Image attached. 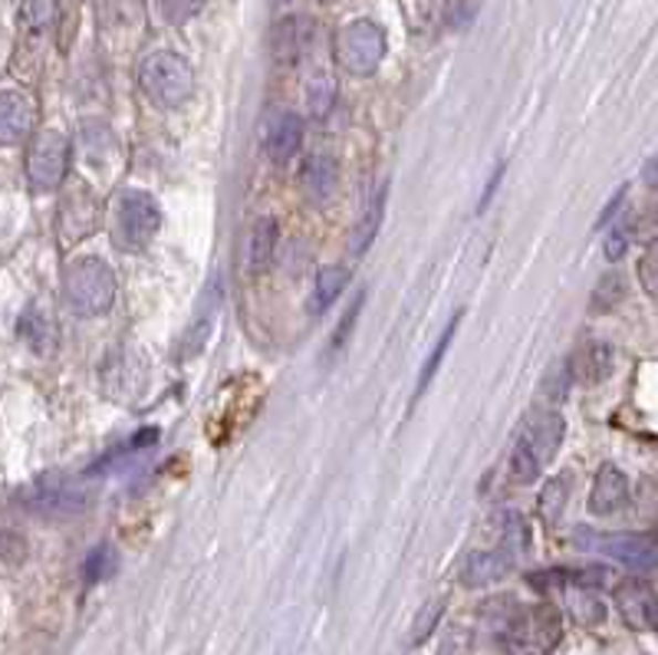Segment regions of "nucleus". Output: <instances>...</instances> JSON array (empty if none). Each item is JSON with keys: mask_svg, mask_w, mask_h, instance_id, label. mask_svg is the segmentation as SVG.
Returning a JSON list of instances; mask_svg holds the SVG:
<instances>
[{"mask_svg": "<svg viewBox=\"0 0 658 655\" xmlns=\"http://www.w3.org/2000/svg\"><path fill=\"white\" fill-rule=\"evenodd\" d=\"M63 297L73 313L100 316L116 300V273L103 258H76L63 267Z\"/></svg>", "mask_w": 658, "mask_h": 655, "instance_id": "nucleus-1", "label": "nucleus"}, {"mask_svg": "<svg viewBox=\"0 0 658 655\" xmlns=\"http://www.w3.org/2000/svg\"><path fill=\"white\" fill-rule=\"evenodd\" d=\"M138 86L155 106L178 110L195 93V70L185 56L171 50H155L138 63Z\"/></svg>", "mask_w": 658, "mask_h": 655, "instance_id": "nucleus-2", "label": "nucleus"}, {"mask_svg": "<svg viewBox=\"0 0 658 655\" xmlns=\"http://www.w3.org/2000/svg\"><path fill=\"white\" fill-rule=\"evenodd\" d=\"M498 640L508 655H553L563 640V620L550 603L521 606Z\"/></svg>", "mask_w": 658, "mask_h": 655, "instance_id": "nucleus-3", "label": "nucleus"}, {"mask_svg": "<svg viewBox=\"0 0 658 655\" xmlns=\"http://www.w3.org/2000/svg\"><path fill=\"white\" fill-rule=\"evenodd\" d=\"M161 228V208L155 205L152 195L126 188L119 191L113 205V221H109V238L119 251H142Z\"/></svg>", "mask_w": 658, "mask_h": 655, "instance_id": "nucleus-4", "label": "nucleus"}, {"mask_svg": "<svg viewBox=\"0 0 658 655\" xmlns=\"http://www.w3.org/2000/svg\"><path fill=\"white\" fill-rule=\"evenodd\" d=\"M20 508L40 514V518H76L90 508V491L80 481H70L63 475H43L36 481H30L27 488L17 491Z\"/></svg>", "mask_w": 658, "mask_h": 655, "instance_id": "nucleus-5", "label": "nucleus"}, {"mask_svg": "<svg viewBox=\"0 0 658 655\" xmlns=\"http://www.w3.org/2000/svg\"><path fill=\"white\" fill-rule=\"evenodd\" d=\"M386 30L373 20H353L336 33V63L349 76H373L386 60Z\"/></svg>", "mask_w": 658, "mask_h": 655, "instance_id": "nucleus-6", "label": "nucleus"}, {"mask_svg": "<svg viewBox=\"0 0 658 655\" xmlns=\"http://www.w3.org/2000/svg\"><path fill=\"white\" fill-rule=\"evenodd\" d=\"M103 225V201L100 195L83 181H70L60 195V205H56V235H60V245H80L86 241L90 235H96Z\"/></svg>", "mask_w": 658, "mask_h": 655, "instance_id": "nucleus-7", "label": "nucleus"}, {"mask_svg": "<svg viewBox=\"0 0 658 655\" xmlns=\"http://www.w3.org/2000/svg\"><path fill=\"white\" fill-rule=\"evenodd\" d=\"M73 145L63 132L46 129L30 138L27 148V181L33 191H53L66 181Z\"/></svg>", "mask_w": 658, "mask_h": 655, "instance_id": "nucleus-8", "label": "nucleus"}, {"mask_svg": "<svg viewBox=\"0 0 658 655\" xmlns=\"http://www.w3.org/2000/svg\"><path fill=\"white\" fill-rule=\"evenodd\" d=\"M579 543L586 547H596L609 557H616L619 563H626L629 570H639V573H652L658 570V547L649 543L646 537H579Z\"/></svg>", "mask_w": 658, "mask_h": 655, "instance_id": "nucleus-9", "label": "nucleus"}, {"mask_svg": "<svg viewBox=\"0 0 658 655\" xmlns=\"http://www.w3.org/2000/svg\"><path fill=\"white\" fill-rule=\"evenodd\" d=\"M303 145V119L296 113H270L263 123V152L270 162H290Z\"/></svg>", "mask_w": 658, "mask_h": 655, "instance_id": "nucleus-10", "label": "nucleus"}, {"mask_svg": "<svg viewBox=\"0 0 658 655\" xmlns=\"http://www.w3.org/2000/svg\"><path fill=\"white\" fill-rule=\"evenodd\" d=\"M96 17L106 40H126L145 30V0H96Z\"/></svg>", "mask_w": 658, "mask_h": 655, "instance_id": "nucleus-11", "label": "nucleus"}, {"mask_svg": "<svg viewBox=\"0 0 658 655\" xmlns=\"http://www.w3.org/2000/svg\"><path fill=\"white\" fill-rule=\"evenodd\" d=\"M33 132H36V103L20 90H7L0 96V138H3V145H17V142L30 138Z\"/></svg>", "mask_w": 658, "mask_h": 655, "instance_id": "nucleus-12", "label": "nucleus"}, {"mask_svg": "<svg viewBox=\"0 0 658 655\" xmlns=\"http://www.w3.org/2000/svg\"><path fill=\"white\" fill-rule=\"evenodd\" d=\"M511 566H514V557L508 550H474L464 557L458 576L468 590H481V586L504 580L511 573Z\"/></svg>", "mask_w": 658, "mask_h": 655, "instance_id": "nucleus-13", "label": "nucleus"}, {"mask_svg": "<svg viewBox=\"0 0 658 655\" xmlns=\"http://www.w3.org/2000/svg\"><path fill=\"white\" fill-rule=\"evenodd\" d=\"M340 185V162L333 155H310L300 165V188L313 205H326Z\"/></svg>", "mask_w": 658, "mask_h": 655, "instance_id": "nucleus-14", "label": "nucleus"}, {"mask_svg": "<svg viewBox=\"0 0 658 655\" xmlns=\"http://www.w3.org/2000/svg\"><path fill=\"white\" fill-rule=\"evenodd\" d=\"M563 435H566V422H563V415L560 412H553V408H540V412H530V418H526V428H524V438L530 441V448L536 451V458L546 465L556 451H560V445H563Z\"/></svg>", "mask_w": 658, "mask_h": 655, "instance_id": "nucleus-15", "label": "nucleus"}, {"mask_svg": "<svg viewBox=\"0 0 658 655\" xmlns=\"http://www.w3.org/2000/svg\"><path fill=\"white\" fill-rule=\"evenodd\" d=\"M626 501H629V478L616 465H603L589 491V511L606 518L616 514Z\"/></svg>", "mask_w": 658, "mask_h": 655, "instance_id": "nucleus-16", "label": "nucleus"}, {"mask_svg": "<svg viewBox=\"0 0 658 655\" xmlns=\"http://www.w3.org/2000/svg\"><path fill=\"white\" fill-rule=\"evenodd\" d=\"M616 606L633 630H652V610H656V593L643 580H626L616 586Z\"/></svg>", "mask_w": 658, "mask_h": 655, "instance_id": "nucleus-17", "label": "nucleus"}, {"mask_svg": "<svg viewBox=\"0 0 658 655\" xmlns=\"http://www.w3.org/2000/svg\"><path fill=\"white\" fill-rule=\"evenodd\" d=\"M20 340L33 350V353H40V356H50L53 350H56V343H60V333H56V320H53V313L46 310V306H40V303H33L23 316H20Z\"/></svg>", "mask_w": 658, "mask_h": 655, "instance_id": "nucleus-18", "label": "nucleus"}, {"mask_svg": "<svg viewBox=\"0 0 658 655\" xmlns=\"http://www.w3.org/2000/svg\"><path fill=\"white\" fill-rule=\"evenodd\" d=\"M570 363H573V376L579 383L596 386V383L609 380V373H613V346L603 340H589L579 346V353Z\"/></svg>", "mask_w": 658, "mask_h": 655, "instance_id": "nucleus-19", "label": "nucleus"}, {"mask_svg": "<svg viewBox=\"0 0 658 655\" xmlns=\"http://www.w3.org/2000/svg\"><path fill=\"white\" fill-rule=\"evenodd\" d=\"M306 43H310V23L303 17H290L273 27L270 50H273L276 63H296L306 53Z\"/></svg>", "mask_w": 658, "mask_h": 655, "instance_id": "nucleus-20", "label": "nucleus"}, {"mask_svg": "<svg viewBox=\"0 0 658 655\" xmlns=\"http://www.w3.org/2000/svg\"><path fill=\"white\" fill-rule=\"evenodd\" d=\"M276 221L273 218H258L244 238V267L248 273H261L267 270V263L273 261V251H276Z\"/></svg>", "mask_w": 658, "mask_h": 655, "instance_id": "nucleus-21", "label": "nucleus"}, {"mask_svg": "<svg viewBox=\"0 0 658 655\" xmlns=\"http://www.w3.org/2000/svg\"><path fill=\"white\" fill-rule=\"evenodd\" d=\"M386 198H389V185H379L373 191V198L366 201V208L353 228V254H366L373 248V241L383 228V218H386Z\"/></svg>", "mask_w": 658, "mask_h": 655, "instance_id": "nucleus-22", "label": "nucleus"}, {"mask_svg": "<svg viewBox=\"0 0 658 655\" xmlns=\"http://www.w3.org/2000/svg\"><path fill=\"white\" fill-rule=\"evenodd\" d=\"M349 283V270L340 263H326L316 270V287H313V300H310V313H323Z\"/></svg>", "mask_w": 658, "mask_h": 655, "instance_id": "nucleus-23", "label": "nucleus"}, {"mask_svg": "<svg viewBox=\"0 0 658 655\" xmlns=\"http://www.w3.org/2000/svg\"><path fill=\"white\" fill-rule=\"evenodd\" d=\"M80 148H83L86 165H103L106 155H116L119 152L116 138H113V129L103 126V123H86L80 129Z\"/></svg>", "mask_w": 658, "mask_h": 655, "instance_id": "nucleus-24", "label": "nucleus"}, {"mask_svg": "<svg viewBox=\"0 0 658 655\" xmlns=\"http://www.w3.org/2000/svg\"><path fill=\"white\" fill-rule=\"evenodd\" d=\"M566 501H570V475H556L543 485L540 491V514L546 524H560L563 511H566Z\"/></svg>", "mask_w": 658, "mask_h": 655, "instance_id": "nucleus-25", "label": "nucleus"}, {"mask_svg": "<svg viewBox=\"0 0 658 655\" xmlns=\"http://www.w3.org/2000/svg\"><path fill=\"white\" fill-rule=\"evenodd\" d=\"M306 106L316 119H326L336 106V80L330 73H320L306 83Z\"/></svg>", "mask_w": 658, "mask_h": 655, "instance_id": "nucleus-26", "label": "nucleus"}, {"mask_svg": "<svg viewBox=\"0 0 658 655\" xmlns=\"http://www.w3.org/2000/svg\"><path fill=\"white\" fill-rule=\"evenodd\" d=\"M570 613L579 626H599L606 623V603L593 590H576L570 596Z\"/></svg>", "mask_w": 658, "mask_h": 655, "instance_id": "nucleus-27", "label": "nucleus"}, {"mask_svg": "<svg viewBox=\"0 0 658 655\" xmlns=\"http://www.w3.org/2000/svg\"><path fill=\"white\" fill-rule=\"evenodd\" d=\"M20 17H23L27 30L46 33L56 23V17H60V0H23L20 3Z\"/></svg>", "mask_w": 658, "mask_h": 655, "instance_id": "nucleus-28", "label": "nucleus"}, {"mask_svg": "<svg viewBox=\"0 0 658 655\" xmlns=\"http://www.w3.org/2000/svg\"><path fill=\"white\" fill-rule=\"evenodd\" d=\"M540 468H543V461L536 458V451L530 448V441L521 435V441L514 445V455H511V478L518 485H533L540 478Z\"/></svg>", "mask_w": 658, "mask_h": 655, "instance_id": "nucleus-29", "label": "nucleus"}, {"mask_svg": "<svg viewBox=\"0 0 658 655\" xmlns=\"http://www.w3.org/2000/svg\"><path fill=\"white\" fill-rule=\"evenodd\" d=\"M116 570H119V553H116V547H109V543L96 547V550L86 557V566H83V573H86L90 583H106L109 576H116Z\"/></svg>", "mask_w": 658, "mask_h": 655, "instance_id": "nucleus-30", "label": "nucleus"}, {"mask_svg": "<svg viewBox=\"0 0 658 655\" xmlns=\"http://www.w3.org/2000/svg\"><path fill=\"white\" fill-rule=\"evenodd\" d=\"M626 297V283H623V277L619 273H606L599 283H596V290H593V303H589V310L593 313H606V310H613L619 300Z\"/></svg>", "mask_w": 658, "mask_h": 655, "instance_id": "nucleus-31", "label": "nucleus"}, {"mask_svg": "<svg viewBox=\"0 0 658 655\" xmlns=\"http://www.w3.org/2000/svg\"><path fill=\"white\" fill-rule=\"evenodd\" d=\"M501 540H504V550L511 557L530 550V527H526L524 514H518V511H508L504 514V533H501Z\"/></svg>", "mask_w": 658, "mask_h": 655, "instance_id": "nucleus-32", "label": "nucleus"}, {"mask_svg": "<svg viewBox=\"0 0 658 655\" xmlns=\"http://www.w3.org/2000/svg\"><path fill=\"white\" fill-rule=\"evenodd\" d=\"M458 320L461 316H455L451 323H448V330H445V336L438 340V346H435V353L428 356V363H425V370H421V383H418V395L428 389V383L435 380V373H438V366H441V360H445V353H448V346H451V340H455V333H458Z\"/></svg>", "mask_w": 658, "mask_h": 655, "instance_id": "nucleus-33", "label": "nucleus"}, {"mask_svg": "<svg viewBox=\"0 0 658 655\" xmlns=\"http://www.w3.org/2000/svg\"><path fill=\"white\" fill-rule=\"evenodd\" d=\"M438 655H474V633L468 626H448L438 643Z\"/></svg>", "mask_w": 658, "mask_h": 655, "instance_id": "nucleus-34", "label": "nucleus"}, {"mask_svg": "<svg viewBox=\"0 0 658 655\" xmlns=\"http://www.w3.org/2000/svg\"><path fill=\"white\" fill-rule=\"evenodd\" d=\"M158 3V13L168 20V23H188L191 17H198L205 10L208 0H155Z\"/></svg>", "mask_w": 658, "mask_h": 655, "instance_id": "nucleus-35", "label": "nucleus"}, {"mask_svg": "<svg viewBox=\"0 0 658 655\" xmlns=\"http://www.w3.org/2000/svg\"><path fill=\"white\" fill-rule=\"evenodd\" d=\"M639 283L649 297H658V238L646 248V254L639 261Z\"/></svg>", "mask_w": 658, "mask_h": 655, "instance_id": "nucleus-36", "label": "nucleus"}, {"mask_svg": "<svg viewBox=\"0 0 658 655\" xmlns=\"http://www.w3.org/2000/svg\"><path fill=\"white\" fill-rule=\"evenodd\" d=\"M441 610H445V600H431V603L421 610V616L415 620V630H411V643H425V640L431 636V630H435L438 620H441Z\"/></svg>", "mask_w": 658, "mask_h": 655, "instance_id": "nucleus-37", "label": "nucleus"}, {"mask_svg": "<svg viewBox=\"0 0 658 655\" xmlns=\"http://www.w3.org/2000/svg\"><path fill=\"white\" fill-rule=\"evenodd\" d=\"M576 376H573V363L570 360H563L550 376H546V383H543V389H546V395L553 398V402H560L563 395H566V389H570V383H573Z\"/></svg>", "mask_w": 658, "mask_h": 655, "instance_id": "nucleus-38", "label": "nucleus"}, {"mask_svg": "<svg viewBox=\"0 0 658 655\" xmlns=\"http://www.w3.org/2000/svg\"><path fill=\"white\" fill-rule=\"evenodd\" d=\"M359 310H363V297L349 306V313H346V320H343V326L333 333V350L340 353L343 346H346V340H349V333L356 330V320H359Z\"/></svg>", "mask_w": 658, "mask_h": 655, "instance_id": "nucleus-39", "label": "nucleus"}, {"mask_svg": "<svg viewBox=\"0 0 658 655\" xmlns=\"http://www.w3.org/2000/svg\"><path fill=\"white\" fill-rule=\"evenodd\" d=\"M626 251H629V225L616 228V231L609 235V241H606V258H609V261H619Z\"/></svg>", "mask_w": 658, "mask_h": 655, "instance_id": "nucleus-40", "label": "nucleus"}, {"mask_svg": "<svg viewBox=\"0 0 658 655\" xmlns=\"http://www.w3.org/2000/svg\"><path fill=\"white\" fill-rule=\"evenodd\" d=\"M646 181H649V185H658V158L649 162V168H646Z\"/></svg>", "mask_w": 658, "mask_h": 655, "instance_id": "nucleus-41", "label": "nucleus"}, {"mask_svg": "<svg viewBox=\"0 0 658 655\" xmlns=\"http://www.w3.org/2000/svg\"><path fill=\"white\" fill-rule=\"evenodd\" d=\"M652 630L658 633V596H656V610H652Z\"/></svg>", "mask_w": 658, "mask_h": 655, "instance_id": "nucleus-42", "label": "nucleus"}]
</instances>
